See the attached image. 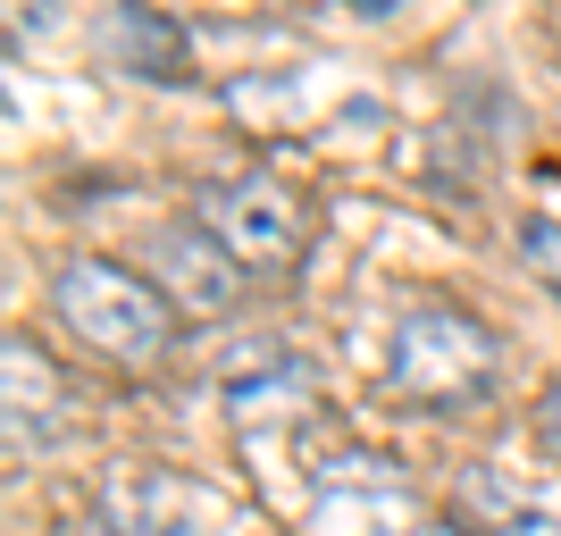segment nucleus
I'll list each match as a JSON object with an SVG mask.
<instances>
[{
    "instance_id": "nucleus-10",
    "label": "nucleus",
    "mask_w": 561,
    "mask_h": 536,
    "mask_svg": "<svg viewBox=\"0 0 561 536\" xmlns=\"http://www.w3.org/2000/svg\"><path fill=\"white\" fill-rule=\"evenodd\" d=\"M537 436H545V453L561 461V386H545V402H537Z\"/></svg>"
},
{
    "instance_id": "nucleus-2",
    "label": "nucleus",
    "mask_w": 561,
    "mask_h": 536,
    "mask_svg": "<svg viewBox=\"0 0 561 536\" xmlns=\"http://www.w3.org/2000/svg\"><path fill=\"white\" fill-rule=\"evenodd\" d=\"M386 361H394V386H402V395L436 402V411L478 402V395L494 386V369H503L494 327L478 319V310H461V303H411V310L394 319Z\"/></svg>"
},
{
    "instance_id": "nucleus-9",
    "label": "nucleus",
    "mask_w": 561,
    "mask_h": 536,
    "mask_svg": "<svg viewBox=\"0 0 561 536\" xmlns=\"http://www.w3.org/2000/svg\"><path fill=\"white\" fill-rule=\"evenodd\" d=\"M519 269L545 294H561V218H519Z\"/></svg>"
},
{
    "instance_id": "nucleus-4",
    "label": "nucleus",
    "mask_w": 561,
    "mask_h": 536,
    "mask_svg": "<svg viewBox=\"0 0 561 536\" xmlns=\"http://www.w3.org/2000/svg\"><path fill=\"white\" fill-rule=\"evenodd\" d=\"M142 252H151V269L168 277V303L193 310V319H218V310L234 303V285H243V269L218 252V235L202 227V218L151 227V235H142Z\"/></svg>"
},
{
    "instance_id": "nucleus-5",
    "label": "nucleus",
    "mask_w": 561,
    "mask_h": 536,
    "mask_svg": "<svg viewBox=\"0 0 561 536\" xmlns=\"http://www.w3.org/2000/svg\"><path fill=\"white\" fill-rule=\"evenodd\" d=\"M310 361L285 335H252L243 352H227L218 369V395H227V420H277V411H302L310 402Z\"/></svg>"
},
{
    "instance_id": "nucleus-6",
    "label": "nucleus",
    "mask_w": 561,
    "mask_h": 536,
    "mask_svg": "<svg viewBox=\"0 0 561 536\" xmlns=\"http://www.w3.org/2000/svg\"><path fill=\"white\" fill-rule=\"evenodd\" d=\"M0 402H9V453L50 444L68 427V386L50 369V352H34V335H9V344H0Z\"/></svg>"
},
{
    "instance_id": "nucleus-7",
    "label": "nucleus",
    "mask_w": 561,
    "mask_h": 536,
    "mask_svg": "<svg viewBox=\"0 0 561 536\" xmlns=\"http://www.w3.org/2000/svg\"><path fill=\"white\" fill-rule=\"evenodd\" d=\"M453 503L486 536H561V494L545 478H519V469H461Z\"/></svg>"
},
{
    "instance_id": "nucleus-1",
    "label": "nucleus",
    "mask_w": 561,
    "mask_h": 536,
    "mask_svg": "<svg viewBox=\"0 0 561 536\" xmlns=\"http://www.w3.org/2000/svg\"><path fill=\"white\" fill-rule=\"evenodd\" d=\"M50 310H59V327H68L76 344H93L101 361H160L168 335H176V303H168L160 285L135 277V269H117V260H93V252L59 260Z\"/></svg>"
},
{
    "instance_id": "nucleus-3",
    "label": "nucleus",
    "mask_w": 561,
    "mask_h": 536,
    "mask_svg": "<svg viewBox=\"0 0 561 536\" xmlns=\"http://www.w3.org/2000/svg\"><path fill=\"white\" fill-rule=\"evenodd\" d=\"M193 218H202V227L218 235V252H227L234 269H252V277H285V269L310 252V210L277 176H210L202 202H193Z\"/></svg>"
},
{
    "instance_id": "nucleus-8",
    "label": "nucleus",
    "mask_w": 561,
    "mask_h": 536,
    "mask_svg": "<svg viewBox=\"0 0 561 536\" xmlns=\"http://www.w3.org/2000/svg\"><path fill=\"white\" fill-rule=\"evenodd\" d=\"M101 50H117L135 76H176V25H160L151 9H117L110 25H101Z\"/></svg>"
}]
</instances>
